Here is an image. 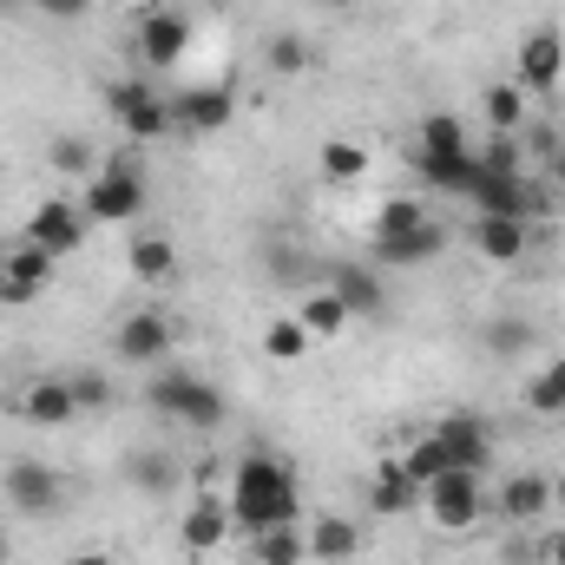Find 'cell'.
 Instances as JSON below:
<instances>
[{"label": "cell", "mask_w": 565, "mask_h": 565, "mask_svg": "<svg viewBox=\"0 0 565 565\" xmlns=\"http://www.w3.org/2000/svg\"><path fill=\"white\" fill-rule=\"evenodd\" d=\"M309 342H316V335H309L296 316H277V322L264 329V355H270V362H296V355H309Z\"/></svg>", "instance_id": "33"}, {"label": "cell", "mask_w": 565, "mask_h": 565, "mask_svg": "<svg viewBox=\"0 0 565 565\" xmlns=\"http://www.w3.org/2000/svg\"><path fill=\"white\" fill-rule=\"evenodd\" d=\"M402 467L415 473V487H427V480H440V473H447L454 460H447V447H440V434L427 427V434H415V440L402 447Z\"/></svg>", "instance_id": "29"}, {"label": "cell", "mask_w": 565, "mask_h": 565, "mask_svg": "<svg viewBox=\"0 0 565 565\" xmlns=\"http://www.w3.org/2000/svg\"><path fill=\"white\" fill-rule=\"evenodd\" d=\"M231 113H237L231 86H178V93H171V126H178V132L211 139V132L231 126Z\"/></svg>", "instance_id": "8"}, {"label": "cell", "mask_w": 565, "mask_h": 565, "mask_svg": "<svg viewBox=\"0 0 565 565\" xmlns=\"http://www.w3.org/2000/svg\"><path fill=\"white\" fill-rule=\"evenodd\" d=\"M559 79H565L559 26H533V33L520 40V53H513V86H520V93H553Z\"/></svg>", "instance_id": "7"}, {"label": "cell", "mask_w": 565, "mask_h": 565, "mask_svg": "<svg viewBox=\"0 0 565 565\" xmlns=\"http://www.w3.org/2000/svg\"><path fill=\"white\" fill-rule=\"evenodd\" d=\"M66 565H113V559H106L99 546H79V553H73V559H66Z\"/></svg>", "instance_id": "42"}, {"label": "cell", "mask_w": 565, "mask_h": 565, "mask_svg": "<svg viewBox=\"0 0 565 565\" xmlns=\"http://www.w3.org/2000/svg\"><path fill=\"white\" fill-rule=\"evenodd\" d=\"M447 250V231L427 217L422 231H408V237H395V244H375V264H388V270H422Z\"/></svg>", "instance_id": "21"}, {"label": "cell", "mask_w": 565, "mask_h": 565, "mask_svg": "<svg viewBox=\"0 0 565 565\" xmlns=\"http://www.w3.org/2000/svg\"><path fill=\"white\" fill-rule=\"evenodd\" d=\"M26 244H40V250H53V257H73L79 244H86V211L73 204V198H46L33 217H26V231H20Z\"/></svg>", "instance_id": "9"}, {"label": "cell", "mask_w": 565, "mask_h": 565, "mask_svg": "<svg viewBox=\"0 0 565 565\" xmlns=\"http://www.w3.org/2000/svg\"><path fill=\"white\" fill-rule=\"evenodd\" d=\"M93 7H132V0H93Z\"/></svg>", "instance_id": "45"}, {"label": "cell", "mask_w": 565, "mask_h": 565, "mask_svg": "<svg viewBox=\"0 0 565 565\" xmlns=\"http://www.w3.org/2000/svg\"><path fill=\"white\" fill-rule=\"evenodd\" d=\"M493 507H500L513 526H540V520L553 513V480H546V473H513V480L493 493Z\"/></svg>", "instance_id": "15"}, {"label": "cell", "mask_w": 565, "mask_h": 565, "mask_svg": "<svg viewBox=\"0 0 565 565\" xmlns=\"http://www.w3.org/2000/svg\"><path fill=\"white\" fill-rule=\"evenodd\" d=\"M231 540V507L217 500V493H198L191 507H184V520H178V546L184 553H217Z\"/></svg>", "instance_id": "13"}, {"label": "cell", "mask_w": 565, "mask_h": 565, "mask_svg": "<svg viewBox=\"0 0 565 565\" xmlns=\"http://www.w3.org/2000/svg\"><path fill=\"white\" fill-rule=\"evenodd\" d=\"M473 204H480V217H520V224H533V217L553 204V191H546L540 178H487V171H480Z\"/></svg>", "instance_id": "6"}, {"label": "cell", "mask_w": 565, "mask_h": 565, "mask_svg": "<svg viewBox=\"0 0 565 565\" xmlns=\"http://www.w3.org/2000/svg\"><path fill=\"white\" fill-rule=\"evenodd\" d=\"M296 473H289V460L277 454H244L237 460V473H231V526H244V533H264V526H289L296 520Z\"/></svg>", "instance_id": "1"}, {"label": "cell", "mask_w": 565, "mask_h": 565, "mask_svg": "<svg viewBox=\"0 0 565 565\" xmlns=\"http://www.w3.org/2000/svg\"><path fill=\"white\" fill-rule=\"evenodd\" d=\"M422 178L447 198H473L480 184V151H422Z\"/></svg>", "instance_id": "18"}, {"label": "cell", "mask_w": 565, "mask_h": 565, "mask_svg": "<svg viewBox=\"0 0 565 565\" xmlns=\"http://www.w3.org/2000/svg\"><path fill=\"white\" fill-rule=\"evenodd\" d=\"M66 388H73L79 415H86V408H106V402H113V382H106L99 369H79V375H66Z\"/></svg>", "instance_id": "37"}, {"label": "cell", "mask_w": 565, "mask_h": 565, "mask_svg": "<svg viewBox=\"0 0 565 565\" xmlns=\"http://www.w3.org/2000/svg\"><path fill=\"white\" fill-rule=\"evenodd\" d=\"M322 178L329 184H355V178H369V151L349 139H329L322 145Z\"/></svg>", "instance_id": "32"}, {"label": "cell", "mask_w": 565, "mask_h": 565, "mask_svg": "<svg viewBox=\"0 0 565 565\" xmlns=\"http://www.w3.org/2000/svg\"><path fill=\"white\" fill-rule=\"evenodd\" d=\"M53 171L93 178V171H99V158H93V145H86V139H53Z\"/></svg>", "instance_id": "36"}, {"label": "cell", "mask_w": 565, "mask_h": 565, "mask_svg": "<svg viewBox=\"0 0 565 565\" xmlns=\"http://www.w3.org/2000/svg\"><path fill=\"white\" fill-rule=\"evenodd\" d=\"M79 211H86V224H132L145 211V171L126 164V158H106V164L86 178Z\"/></svg>", "instance_id": "3"}, {"label": "cell", "mask_w": 565, "mask_h": 565, "mask_svg": "<svg viewBox=\"0 0 565 565\" xmlns=\"http://www.w3.org/2000/svg\"><path fill=\"white\" fill-rule=\"evenodd\" d=\"M113 119L126 126V139H164L171 132V99L151 79H119L113 86Z\"/></svg>", "instance_id": "5"}, {"label": "cell", "mask_w": 565, "mask_h": 565, "mask_svg": "<svg viewBox=\"0 0 565 565\" xmlns=\"http://www.w3.org/2000/svg\"><path fill=\"white\" fill-rule=\"evenodd\" d=\"M422 507H427V520H434L440 533H473L480 513H487V487H480L473 467H447L440 480L422 487Z\"/></svg>", "instance_id": "4"}, {"label": "cell", "mask_w": 565, "mask_h": 565, "mask_svg": "<svg viewBox=\"0 0 565 565\" xmlns=\"http://www.w3.org/2000/svg\"><path fill=\"white\" fill-rule=\"evenodd\" d=\"M480 113H487L493 132H520V126H526V93H520V86H487Z\"/></svg>", "instance_id": "31"}, {"label": "cell", "mask_w": 565, "mask_h": 565, "mask_svg": "<svg viewBox=\"0 0 565 565\" xmlns=\"http://www.w3.org/2000/svg\"><path fill=\"white\" fill-rule=\"evenodd\" d=\"M296 322H302V329H309V335L322 342V335H342V329H349L355 316H349V302H342V296H335V289L322 282V289H309V296H302V309H296Z\"/></svg>", "instance_id": "25"}, {"label": "cell", "mask_w": 565, "mask_h": 565, "mask_svg": "<svg viewBox=\"0 0 565 565\" xmlns=\"http://www.w3.org/2000/svg\"><path fill=\"white\" fill-rule=\"evenodd\" d=\"M0 487H7V500H13L20 513H33V520H40V513H53V507H60V493H66V487H60V473H53V467H40V460H13Z\"/></svg>", "instance_id": "12"}, {"label": "cell", "mask_w": 565, "mask_h": 565, "mask_svg": "<svg viewBox=\"0 0 565 565\" xmlns=\"http://www.w3.org/2000/svg\"><path fill=\"white\" fill-rule=\"evenodd\" d=\"M270 73H282V79L309 73V46H302L296 33H277V40H270Z\"/></svg>", "instance_id": "38"}, {"label": "cell", "mask_w": 565, "mask_h": 565, "mask_svg": "<svg viewBox=\"0 0 565 565\" xmlns=\"http://www.w3.org/2000/svg\"><path fill=\"white\" fill-rule=\"evenodd\" d=\"M250 559L257 565H302L309 559V533H296V520L289 526H264V533H250Z\"/></svg>", "instance_id": "26"}, {"label": "cell", "mask_w": 565, "mask_h": 565, "mask_svg": "<svg viewBox=\"0 0 565 565\" xmlns=\"http://www.w3.org/2000/svg\"><path fill=\"white\" fill-rule=\"evenodd\" d=\"M355 553H362V526H355V520H335V513H322V520L309 526V559L342 565V559H355Z\"/></svg>", "instance_id": "24"}, {"label": "cell", "mask_w": 565, "mask_h": 565, "mask_svg": "<svg viewBox=\"0 0 565 565\" xmlns=\"http://www.w3.org/2000/svg\"><path fill=\"white\" fill-rule=\"evenodd\" d=\"M480 171H487V178H526V158H520V132H493V145L480 151Z\"/></svg>", "instance_id": "34"}, {"label": "cell", "mask_w": 565, "mask_h": 565, "mask_svg": "<svg viewBox=\"0 0 565 565\" xmlns=\"http://www.w3.org/2000/svg\"><path fill=\"white\" fill-rule=\"evenodd\" d=\"M487 342H493V349L507 355V349H520V342H526V322H513V316H500V322L487 329Z\"/></svg>", "instance_id": "39"}, {"label": "cell", "mask_w": 565, "mask_h": 565, "mask_svg": "<svg viewBox=\"0 0 565 565\" xmlns=\"http://www.w3.org/2000/svg\"><path fill=\"white\" fill-rule=\"evenodd\" d=\"M553 507H565V473L553 480Z\"/></svg>", "instance_id": "44"}, {"label": "cell", "mask_w": 565, "mask_h": 565, "mask_svg": "<svg viewBox=\"0 0 565 565\" xmlns=\"http://www.w3.org/2000/svg\"><path fill=\"white\" fill-rule=\"evenodd\" d=\"M329 289L349 302V316H388V282L375 277L369 264H355V257L329 264Z\"/></svg>", "instance_id": "14"}, {"label": "cell", "mask_w": 565, "mask_h": 565, "mask_svg": "<svg viewBox=\"0 0 565 565\" xmlns=\"http://www.w3.org/2000/svg\"><path fill=\"white\" fill-rule=\"evenodd\" d=\"M126 264H132V277L139 282H171L178 277V244L158 237V231H139V237L126 244Z\"/></svg>", "instance_id": "23"}, {"label": "cell", "mask_w": 565, "mask_h": 565, "mask_svg": "<svg viewBox=\"0 0 565 565\" xmlns=\"http://www.w3.org/2000/svg\"><path fill=\"white\" fill-rule=\"evenodd\" d=\"M145 402H151L164 422L198 427V434L224 427V388H211V382H204V375H191V369H164V375H151Z\"/></svg>", "instance_id": "2"}, {"label": "cell", "mask_w": 565, "mask_h": 565, "mask_svg": "<svg viewBox=\"0 0 565 565\" xmlns=\"http://www.w3.org/2000/svg\"><path fill=\"white\" fill-rule=\"evenodd\" d=\"M422 224H427L422 198H382V211H375V244H395V237H408V231H422Z\"/></svg>", "instance_id": "28"}, {"label": "cell", "mask_w": 565, "mask_h": 565, "mask_svg": "<svg viewBox=\"0 0 565 565\" xmlns=\"http://www.w3.org/2000/svg\"><path fill=\"white\" fill-rule=\"evenodd\" d=\"M329 7H355V0H329Z\"/></svg>", "instance_id": "46"}, {"label": "cell", "mask_w": 565, "mask_h": 565, "mask_svg": "<svg viewBox=\"0 0 565 565\" xmlns=\"http://www.w3.org/2000/svg\"><path fill=\"white\" fill-rule=\"evenodd\" d=\"M546 184H559V191H565V145L546 158Z\"/></svg>", "instance_id": "41"}, {"label": "cell", "mask_w": 565, "mask_h": 565, "mask_svg": "<svg viewBox=\"0 0 565 565\" xmlns=\"http://www.w3.org/2000/svg\"><path fill=\"white\" fill-rule=\"evenodd\" d=\"M526 408H533V415H565V355H553L546 369H533V382H526Z\"/></svg>", "instance_id": "30"}, {"label": "cell", "mask_w": 565, "mask_h": 565, "mask_svg": "<svg viewBox=\"0 0 565 565\" xmlns=\"http://www.w3.org/2000/svg\"><path fill=\"white\" fill-rule=\"evenodd\" d=\"M526 244H533V231H526L520 217H480V224H473V250H480L487 264H500V270L520 264Z\"/></svg>", "instance_id": "19"}, {"label": "cell", "mask_w": 565, "mask_h": 565, "mask_svg": "<svg viewBox=\"0 0 565 565\" xmlns=\"http://www.w3.org/2000/svg\"><path fill=\"white\" fill-rule=\"evenodd\" d=\"M434 434H440V447H447V460H454V467L487 473V460H493V434L473 422V415H440Z\"/></svg>", "instance_id": "16"}, {"label": "cell", "mask_w": 565, "mask_h": 565, "mask_svg": "<svg viewBox=\"0 0 565 565\" xmlns=\"http://www.w3.org/2000/svg\"><path fill=\"white\" fill-rule=\"evenodd\" d=\"M73 415H79V402H73L66 375H53V382H33V388L20 395V422H33V427H66Z\"/></svg>", "instance_id": "20"}, {"label": "cell", "mask_w": 565, "mask_h": 565, "mask_svg": "<svg viewBox=\"0 0 565 565\" xmlns=\"http://www.w3.org/2000/svg\"><path fill=\"white\" fill-rule=\"evenodd\" d=\"M40 13H53V20H79V13H93V0H33Z\"/></svg>", "instance_id": "40"}, {"label": "cell", "mask_w": 565, "mask_h": 565, "mask_svg": "<svg viewBox=\"0 0 565 565\" xmlns=\"http://www.w3.org/2000/svg\"><path fill=\"white\" fill-rule=\"evenodd\" d=\"M113 349H119L126 362H164V355H171V322H164L158 309H139V316L119 322Z\"/></svg>", "instance_id": "17"}, {"label": "cell", "mask_w": 565, "mask_h": 565, "mask_svg": "<svg viewBox=\"0 0 565 565\" xmlns=\"http://www.w3.org/2000/svg\"><path fill=\"white\" fill-rule=\"evenodd\" d=\"M546 565H565V533H553V540H546Z\"/></svg>", "instance_id": "43"}, {"label": "cell", "mask_w": 565, "mask_h": 565, "mask_svg": "<svg viewBox=\"0 0 565 565\" xmlns=\"http://www.w3.org/2000/svg\"><path fill=\"white\" fill-rule=\"evenodd\" d=\"M184 46H191V20H184L178 7H151L139 20V60L151 73H171V66L184 60Z\"/></svg>", "instance_id": "10"}, {"label": "cell", "mask_w": 565, "mask_h": 565, "mask_svg": "<svg viewBox=\"0 0 565 565\" xmlns=\"http://www.w3.org/2000/svg\"><path fill=\"white\" fill-rule=\"evenodd\" d=\"M53 277V250H40V244H13L7 250V264H0V302H33L40 289Z\"/></svg>", "instance_id": "11"}, {"label": "cell", "mask_w": 565, "mask_h": 565, "mask_svg": "<svg viewBox=\"0 0 565 565\" xmlns=\"http://www.w3.org/2000/svg\"><path fill=\"white\" fill-rule=\"evenodd\" d=\"M126 480H132L139 493H171V487H178V460L158 454V447H132V454H126Z\"/></svg>", "instance_id": "27"}, {"label": "cell", "mask_w": 565, "mask_h": 565, "mask_svg": "<svg viewBox=\"0 0 565 565\" xmlns=\"http://www.w3.org/2000/svg\"><path fill=\"white\" fill-rule=\"evenodd\" d=\"M422 151H467V126L454 113H427L422 119Z\"/></svg>", "instance_id": "35"}, {"label": "cell", "mask_w": 565, "mask_h": 565, "mask_svg": "<svg viewBox=\"0 0 565 565\" xmlns=\"http://www.w3.org/2000/svg\"><path fill=\"white\" fill-rule=\"evenodd\" d=\"M369 507H375V513H408V507H422L415 473H408L402 460H382V467H375V480H369Z\"/></svg>", "instance_id": "22"}]
</instances>
